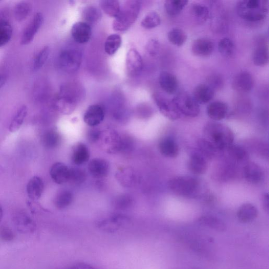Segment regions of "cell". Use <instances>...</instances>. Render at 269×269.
I'll return each mask as SVG.
<instances>
[{
  "label": "cell",
  "mask_w": 269,
  "mask_h": 269,
  "mask_svg": "<svg viewBox=\"0 0 269 269\" xmlns=\"http://www.w3.org/2000/svg\"><path fill=\"white\" fill-rule=\"evenodd\" d=\"M205 139L218 151L227 149L235 140L233 130L225 124L216 122H209L204 129Z\"/></svg>",
  "instance_id": "1"
},
{
  "label": "cell",
  "mask_w": 269,
  "mask_h": 269,
  "mask_svg": "<svg viewBox=\"0 0 269 269\" xmlns=\"http://www.w3.org/2000/svg\"><path fill=\"white\" fill-rule=\"evenodd\" d=\"M268 11V2L266 0H242L236 5V12L241 18L250 22L264 20Z\"/></svg>",
  "instance_id": "2"
},
{
  "label": "cell",
  "mask_w": 269,
  "mask_h": 269,
  "mask_svg": "<svg viewBox=\"0 0 269 269\" xmlns=\"http://www.w3.org/2000/svg\"><path fill=\"white\" fill-rule=\"evenodd\" d=\"M81 93L80 88L75 84L63 86L54 99V107L64 114L72 113L81 98Z\"/></svg>",
  "instance_id": "3"
},
{
  "label": "cell",
  "mask_w": 269,
  "mask_h": 269,
  "mask_svg": "<svg viewBox=\"0 0 269 269\" xmlns=\"http://www.w3.org/2000/svg\"><path fill=\"white\" fill-rule=\"evenodd\" d=\"M141 5L139 1L126 2L118 16L115 18L113 29L116 31L124 32L128 30L136 22L140 14Z\"/></svg>",
  "instance_id": "4"
},
{
  "label": "cell",
  "mask_w": 269,
  "mask_h": 269,
  "mask_svg": "<svg viewBox=\"0 0 269 269\" xmlns=\"http://www.w3.org/2000/svg\"><path fill=\"white\" fill-rule=\"evenodd\" d=\"M169 189L177 195L193 197L199 190V183L195 178L188 176H177L168 184Z\"/></svg>",
  "instance_id": "5"
},
{
  "label": "cell",
  "mask_w": 269,
  "mask_h": 269,
  "mask_svg": "<svg viewBox=\"0 0 269 269\" xmlns=\"http://www.w3.org/2000/svg\"><path fill=\"white\" fill-rule=\"evenodd\" d=\"M172 99L182 115L189 118H195L199 115L200 110L199 104L188 93H179Z\"/></svg>",
  "instance_id": "6"
},
{
  "label": "cell",
  "mask_w": 269,
  "mask_h": 269,
  "mask_svg": "<svg viewBox=\"0 0 269 269\" xmlns=\"http://www.w3.org/2000/svg\"><path fill=\"white\" fill-rule=\"evenodd\" d=\"M61 68L68 73H73L79 70L82 61L81 52L76 49H66L63 50L59 56Z\"/></svg>",
  "instance_id": "7"
},
{
  "label": "cell",
  "mask_w": 269,
  "mask_h": 269,
  "mask_svg": "<svg viewBox=\"0 0 269 269\" xmlns=\"http://www.w3.org/2000/svg\"><path fill=\"white\" fill-rule=\"evenodd\" d=\"M152 98L165 117L171 121H176L181 118L182 114L172 99H169L164 94L158 92L153 94Z\"/></svg>",
  "instance_id": "8"
},
{
  "label": "cell",
  "mask_w": 269,
  "mask_h": 269,
  "mask_svg": "<svg viewBox=\"0 0 269 269\" xmlns=\"http://www.w3.org/2000/svg\"><path fill=\"white\" fill-rule=\"evenodd\" d=\"M43 21V14L41 12L36 13L23 33L21 39L22 46H28L32 42Z\"/></svg>",
  "instance_id": "9"
},
{
  "label": "cell",
  "mask_w": 269,
  "mask_h": 269,
  "mask_svg": "<svg viewBox=\"0 0 269 269\" xmlns=\"http://www.w3.org/2000/svg\"><path fill=\"white\" fill-rule=\"evenodd\" d=\"M14 223L19 232L23 234L33 233L36 229L34 220L25 211H19L13 217Z\"/></svg>",
  "instance_id": "10"
},
{
  "label": "cell",
  "mask_w": 269,
  "mask_h": 269,
  "mask_svg": "<svg viewBox=\"0 0 269 269\" xmlns=\"http://www.w3.org/2000/svg\"><path fill=\"white\" fill-rule=\"evenodd\" d=\"M126 68L128 74L134 77L139 75L143 69L142 57L138 50H129L126 55Z\"/></svg>",
  "instance_id": "11"
},
{
  "label": "cell",
  "mask_w": 269,
  "mask_h": 269,
  "mask_svg": "<svg viewBox=\"0 0 269 269\" xmlns=\"http://www.w3.org/2000/svg\"><path fill=\"white\" fill-rule=\"evenodd\" d=\"M105 109L100 104L92 105L87 109L83 120L86 124L91 127L100 125L104 120Z\"/></svg>",
  "instance_id": "12"
},
{
  "label": "cell",
  "mask_w": 269,
  "mask_h": 269,
  "mask_svg": "<svg viewBox=\"0 0 269 269\" xmlns=\"http://www.w3.org/2000/svg\"><path fill=\"white\" fill-rule=\"evenodd\" d=\"M254 86V80L252 75L247 71L237 74L233 79L232 87L238 92L247 93L251 91Z\"/></svg>",
  "instance_id": "13"
},
{
  "label": "cell",
  "mask_w": 269,
  "mask_h": 269,
  "mask_svg": "<svg viewBox=\"0 0 269 269\" xmlns=\"http://www.w3.org/2000/svg\"><path fill=\"white\" fill-rule=\"evenodd\" d=\"M71 33L73 39L79 44H85L91 39L92 28L85 22L76 23L73 25Z\"/></svg>",
  "instance_id": "14"
},
{
  "label": "cell",
  "mask_w": 269,
  "mask_h": 269,
  "mask_svg": "<svg viewBox=\"0 0 269 269\" xmlns=\"http://www.w3.org/2000/svg\"><path fill=\"white\" fill-rule=\"evenodd\" d=\"M50 174L56 184L63 185L69 181L70 168L62 163H56L50 168Z\"/></svg>",
  "instance_id": "15"
},
{
  "label": "cell",
  "mask_w": 269,
  "mask_h": 269,
  "mask_svg": "<svg viewBox=\"0 0 269 269\" xmlns=\"http://www.w3.org/2000/svg\"><path fill=\"white\" fill-rule=\"evenodd\" d=\"M88 169L93 177L101 179L108 175L109 165L105 160L99 158L94 159L89 162Z\"/></svg>",
  "instance_id": "16"
},
{
  "label": "cell",
  "mask_w": 269,
  "mask_h": 269,
  "mask_svg": "<svg viewBox=\"0 0 269 269\" xmlns=\"http://www.w3.org/2000/svg\"><path fill=\"white\" fill-rule=\"evenodd\" d=\"M215 45L213 41L207 38H199L191 46V51L195 56L207 57L213 53Z\"/></svg>",
  "instance_id": "17"
},
{
  "label": "cell",
  "mask_w": 269,
  "mask_h": 269,
  "mask_svg": "<svg viewBox=\"0 0 269 269\" xmlns=\"http://www.w3.org/2000/svg\"><path fill=\"white\" fill-rule=\"evenodd\" d=\"M268 60L267 44L264 38L260 37L256 42L253 54L254 63L258 66H264L268 64Z\"/></svg>",
  "instance_id": "18"
},
{
  "label": "cell",
  "mask_w": 269,
  "mask_h": 269,
  "mask_svg": "<svg viewBox=\"0 0 269 269\" xmlns=\"http://www.w3.org/2000/svg\"><path fill=\"white\" fill-rule=\"evenodd\" d=\"M243 173L245 180L253 184L260 183L264 177L262 168L254 162L247 163L244 167Z\"/></svg>",
  "instance_id": "19"
},
{
  "label": "cell",
  "mask_w": 269,
  "mask_h": 269,
  "mask_svg": "<svg viewBox=\"0 0 269 269\" xmlns=\"http://www.w3.org/2000/svg\"><path fill=\"white\" fill-rule=\"evenodd\" d=\"M159 83L162 89L170 95L175 94L178 88V82L176 77L167 71H163L160 73Z\"/></svg>",
  "instance_id": "20"
},
{
  "label": "cell",
  "mask_w": 269,
  "mask_h": 269,
  "mask_svg": "<svg viewBox=\"0 0 269 269\" xmlns=\"http://www.w3.org/2000/svg\"><path fill=\"white\" fill-rule=\"evenodd\" d=\"M214 95L213 89L207 84H200L195 88L193 97L199 104H205L212 100Z\"/></svg>",
  "instance_id": "21"
},
{
  "label": "cell",
  "mask_w": 269,
  "mask_h": 269,
  "mask_svg": "<svg viewBox=\"0 0 269 269\" xmlns=\"http://www.w3.org/2000/svg\"><path fill=\"white\" fill-rule=\"evenodd\" d=\"M188 167L193 174L201 175L207 171L208 164L206 159L199 152H196L190 157Z\"/></svg>",
  "instance_id": "22"
},
{
  "label": "cell",
  "mask_w": 269,
  "mask_h": 269,
  "mask_svg": "<svg viewBox=\"0 0 269 269\" xmlns=\"http://www.w3.org/2000/svg\"><path fill=\"white\" fill-rule=\"evenodd\" d=\"M128 219L122 216H116L104 220L98 223V227L103 231L114 233L118 231L121 227L124 226Z\"/></svg>",
  "instance_id": "23"
},
{
  "label": "cell",
  "mask_w": 269,
  "mask_h": 269,
  "mask_svg": "<svg viewBox=\"0 0 269 269\" xmlns=\"http://www.w3.org/2000/svg\"><path fill=\"white\" fill-rule=\"evenodd\" d=\"M189 13L194 20L199 25H203L207 22L210 17L208 8L198 3H194L190 5Z\"/></svg>",
  "instance_id": "24"
},
{
  "label": "cell",
  "mask_w": 269,
  "mask_h": 269,
  "mask_svg": "<svg viewBox=\"0 0 269 269\" xmlns=\"http://www.w3.org/2000/svg\"><path fill=\"white\" fill-rule=\"evenodd\" d=\"M228 111V105L221 101H216L210 103L207 109L208 117L211 119L216 121L224 119L227 116Z\"/></svg>",
  "instance_id": "25"
},
{
  "label": "cell",
  "mask_w": 269,
  "mask_h": 269,
  "mask_svg": "<svg viewBox=\"0 0 269 269\" xmlns=\"http://www.w3.org/2000/svg\"><path fill=\"white\" fill-rule=\"evenodd\" d=\"M89 151L85 144L78 143L73 146L72 152V160L74 164L76 165H83L89 161Z\"/></svg>",
  "instance_id": "26"
},
{
  "label": "cell",
  "mask_w": 269,
  "mask_h": 269,
  "mask_svg": "<svg viewBox=\"0 0 269 269\" xmlns=\"http://www.w3.org/2000/svg\"><path fill=\"white\" fill-rule=\"evenodd\" d=\"M44 185L43 180L39 177H33L27 186V194L32 200L39 199L43 194Z\"/></svg>",
  "instance_id": "27"
},
{
  "label": "cell",
  "mask_w": 269,
  "mask_h": 269,
  "mask_svg": "<svg viewBox=\"0 0 269 269\" xmlns=\"http://www.w3.org/2000/svg\"><path fill=\"white\" fill-rule=\"evenodd\" d=\"M159 148L161 154L168 158H175L180 152L177 144L170 138L162 139L159 143Z\"/></svg>",
  "instance_id": "28"
},
{
  "label": "cell",
  "mask_w": 269,
  "mask_h": 269,
  "mask_svg": "<svg viewBox=\"0 0 269 269\" xmlns=\"http://www.w3.org/2000/svg\"><path fill=\"white\" fill-rule=\"evenodd\" d=\"M258 214L257 208L252 204H244L238 209L237 217L242 223H248L255 220Z\"/></svg>",
  "instance_id": "29"
},
{
  "label": "cell",
  "mask_w": 269,
  "mask_h": 269,
  "mask_svg": "<svg viewBox=\"0 0 269 269\" xmlns=\"http://www.w3.org/2000/svg\"><path fill=\"white\" fill-rule=\"evenodd\" d=\"M198 222L200 225L216 230L217 232H223L226 229L224 222L213 216H203L199 219Z\"/></svg>",
  "instance_id": "30"
},
{
  "label": "cell",
  "mask_w": 269,
  "mask_h": 269,
  "mask_svg": "<svg viewBox=\"0 0 269 269\" xmlns=\"http://www.w3.org/2000/svg\"><path fill=\"white\" fill-rule=\"evenodd\" d=\"M28 113V107L26 105L21 106L16 111L9 126V130L14 132L20 129L23 125Z\"/></svg>",
  "instance_id": "31"
},
{
  "label": "cell",
  "mask_w": 269,
  "mask_h": 269,
  "mask_svg": "<svg viewBox=\"0 0 269 269\" xmlns=\"http://www.w3.org/2000/svg\"><path fill=\"white\" fill-rule=\"evenodd\" d=\"M122 43V37L120 35L111 34L107 37L105 42V52L109 55H113L117 52Z\"/></svg>",
  "instance_id": "32"
},
{
  "label": "cell",
  "mask_w": 269,
  "mask_h": 269,
  "mask_svg": "<svg viewBox=\"0 0 269 269\" xmlns=\"http://www.w3.org/2000/svg\"><path fill=\"white\" fill-rule=\"evenodd\" d=\"M188 4L186 0H167L165 2V8L169 15L176 16L182 12Z\"/></svg>",
  "instance_id": "33"
},
{
  "label": "cell",
  "mask_w": 269,
  "mask_h": 269,
  "mask_svg": "<svg viewBox=\"0 0 269 269\" xmlns=\"http://www.w3.org/2000/svg\"><path fill=\"white\" fill-rule=\"evenodd\" d=\"M73 200V195L68 190H62L57 194L54 199V205L57 209H64L71 205Z\"/></svg>",
  "instance_id": "34"
},
{
  "label": "cell",
  "mask_w": 269,
  "mask_h": 269,
  "mask_svg": "<svg viewBox=\"0 0 269 269\" xmlns=\"http://www.w3.org/2000/svg\"><path fill=\"white\" fill-rule=\"evenodd\" d=\"M43 145L48 149H54L58 146L61 142L60 134L54 130L45 132L41 139Z\"/></svg>",
  "instance_id": "35"
},
{
  "label": "cell",
  "mask_w": 269,
  "mask_h": 269,
  "mask_svg": "<svg viewBox=\"0 0 269 269\" xmlns=\"http://www.w3.org/2000/svg\"><path fill=\"white\" fill-rule=\"evenodd\" d=\"M82 15L85 23L91 26L100 21L102 13L98 7L88 6L84 9Z\"/></svg>",
  "instance_id": "36"
},
{
  "label": "cell",
  "mask_w": 269,
  "mask_h": 269,
  "mask_svg": "<svg viewBox=\"0 0 269 269\" xmlns=\"http://www.w3.org/2000/svg\"><path fill=\"white\" fill-rule=\"evenodd\" d=\"M219 53L226 58H231L235 53L236 47L234 42L229 38H222L218 43Z\"/></svg>",
  "instance_id": "37"
},
{
  "label": "cell",
  "mask_w": 269,
  "mask_h": 269,
  "mask_svg": "<svg viewBox=\"0 0 269 269\" xmlns=\"http://www.w3.org/2000/svg\"><path fill=\"white\" fill-rule=\"evenodd\" d=\"M168 39L173 45L181 47L186 42L187 35L183 30L176 28L168 32Z\"/></svg>",
  "instance_id": "38"
},
{
  "label": "cell",
  "mask_w": 269,
  "mask_h": 269,
  "mask_svg": "<svg viewBox=\"0 0 269 269\" xmlns=\"http://www.w3.org/2000/svg\"><path fill=\"white\" fill-rule=\"evenodd\" d=\"M100 6L105 14L114 18L118 16L121 8L117 0H104L100 2Z\"/></svg>",
  "instance_id": "39"
},
{
  "label": "cell",
  "mask_w": 269,
  "mask_h": 269,
  "mask_svg": "<svg viewBox=\"0 0 269 269\" xmlns=\"http://www.w3.org/2000/svg\"><path fill=\"white\" fill-rule=\"evenodd\" d=\"M13 35V28L7 20L0 21V48L7 45L11 40Z\"/></svg>",
  "instance_id": "40"
},
{
  "label": "cell",
  "mask_w": 269,
  "mask_h": 269,
  "mask_svg": "<svg viewBox=\"0 0 269 269\" xmlns=\"http://www.w3.org/2000/svg\"><path fill=\"white\" fill-rule=\"evenodd\" d=\"M32 11V6L30 4L26 2H21L17 3L14 10V16L16 20L19 22H22L30 15Z\"/></svg>",
  "instance_id": "41"
},
{
  "label": "cell",
  "mask_w": 269,
  "mask_h": 269,
  "mask_svg": "<svg viewBox=\"0 0 269 269\" xmlns=\"http://www.w3.org/2000/svg\"><path fill=\"white\" fill-rule=\"evenodd\" d=\"M50 53V48L46 46L36 54L32 63V70L34 72L40 70L46 63Z\"/></svg>",
  "instance_id": "42"
},
{
  "label": "cell",
  "mask_w": 269,
  "mask_h": 269,
  "mask_svg": "<svg viewBox=\"0 0 269 269\" xmlns=\"http://www.w3.org/2000/svg\"><path fill=\"white\" fill-rule=\"evenodd\" d=\"M199 153L206 159H213L218 151L205 139H200L197 142Z\"/></svg>",
  "instance_id": "43"
},
{
  "label": "cell",
  "mask_w": 269,
  "mask_h": 269,
  "mask_svg": "<svg viewBox=\"0 0 269 269\" xmlns=\"http://www.w3.org/2000/svg\"><path fill=\"white\" fill-rule=\"evenodd\" d=\"M161 19L160 15L155 11L149 12L143 19L141 26L146 29H152L161 25Z\"/></svg>",
  "instance_id": "44"
},
{
  "label": "cell",
  "mask_w": 269,
  "mask_h": 269,
  "mask_svg": "<svg viewBox=\"0 0 269 269\" xmlns=\"http://www.w3.org/2000/svg\"><path fill=\"white\" fill-rule=\"evenodd\" d=\"M227 149L230 157L238 162H245L248 160L247 151L240 146L233 144Z\"/></svg>",
  "instance_id": "45"
},
{
  "label": "cell",
  "mask_w": 269,
  "mask_h": 269,
  "mask_svg": "<svg viewBox=\"0 0 269 269\" xmlns=\"http://www.w3.org/2000/svg\"><path fill=\"white\" fill-rule=\"evenodd\" d=\"M84 171L79 168H70V175L69 182L78 185L83 183L86 180Z\"/></svg>",
  "instance_id": "46"
},
{
  "label": "cell",
  "mask_w": 269,
  "mask_h": 269,
  "mask_svg": "<svg viewBox=\"0 0 269 269\" xmlns=\"http://www.w3.org/2000/svg\"><path fill=\"white\" fill-rule=\"evenodd\" d=\"M161 45L156 39H151L147 43L146 51L148 55L152 57H156L160 52Z\"/></svg>",
  "instance_id": "47"
},
{
  "label": "cell",
  "mask_w": 269,
  "mask_h": 269,
  "mask_svg": "<svg viewBox=\"0 0 269 269\" xmlns=\"http://www.w3.org/2000/svg\"><path fill=\"white\" fill-rule=\"evenodd\" d=\"M15 238V234L9 227L2 226L0 227V240L4 242H10Z\"/></svg>",
  "instance_id": "48"
},
{
  "label": "cell",
  "mask_w": 269,
  "mask_h": 269,
  "mask_svg": "<svg viewBox=\"0 0 269 269\" xmlns=\"http://www.w3.org/2000/svg\"><path fill=\"white\" fill-rule=\"evenodd\" d=\"M209 85L211 88L219 89L222 88L223 85V80L222 77L218 74H214L209 76L208 79Z\"/></svg>",
  "instance_id": "49"
},
{
  "label": "cell",
  "mask_w": 269,
  "mask_h": 269,
  "mask_svg": "<svg viewBox=\"0 0 269 269\" xmlns=\"http://www.w3.org/2000/svg\"><path fill=\"white\" fill-rule=\"evenodd\" d=\"M119 174L124 176V181L122 183L124 184H128L130 183H133L134 181V176L133 173L129 170H121Z\"/></svg>",
  "instance_id": "50"
},
{
  "label": "cell",
  "mask_w": 269,
  "mask_h": 269,
  "mask_svg": "<svg viewBox=\"0 0 269 269\" xmlns=\"http://www.w3.org/2000/svg\"><path fill=\"white\" fill-rule=\"evenodd\" d=\"M101 131L97 129H92L88 133V138L89 142H96L99 140Z\"/></svg>",
  "instance_id": "51"
},
{
  "label": "cell",
  "mask_w": 269,
  "mask_h": 269,
  "mask_svg": "<svg viewBox=\"0 0 269 269\" xmlns=\"http://www.w3.org/2000/svg\"><path fill=\"white\" fill-rule=\"evenodd\" d=\"M262 204L264 209L268 213L269 210V197L267 193H265L262 198Z\"/></svg>",
  "instance_id": "52"
},
{
  "label": "cell",
  "mask_w": 269,
  "mask_h": 269,
  "mask_svg": "<svg viewBox=\"0 0 269 269\" xmlns=\"http://www.w3.org/2000/svg\"><path fill=\"white\" fill-rule=\"evenodd\" d=\"M7 81V76L5 74H0V89L5 85Z\"/></svg>",
  "instance_id": "53"
},
{
  "label": "cell",
  "mask_w": 269,
  "mask_h": 269,
  "mask_svg": "<svg viewBox=\"0 0 269 269\" xmlns=\"http://www.w3.org/2000/svg\"><path fill=\"white\" fill-rule=\"evenodd\" d=\"M3 209L1 205H0V222H2L3 218Z\"/></svg>",
  "instance_id": "54"
}]
</instances>
